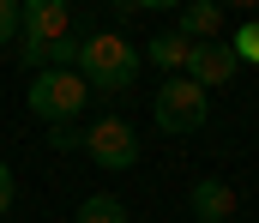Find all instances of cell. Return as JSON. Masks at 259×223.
Returning a JSON list of instances; mask_svg holds the SVG:
<instances>
[{
    "mask_svg": "<svg viewBox=\"0 0 259 223\" xmlns=\"http://www.w3.org/2000/svg\"><path fill=\"white\" fill-rule=\"evenodd\" d=\"M139 67H145V55L133 49L121 30H97V36L78 42V78L91 84V97H121V91H133Z\"/></svg>",
    "mask_w": 259,
    "mask_h": 223,
    "instance_id": "6da1fadb",
    "label": "cell"
},
{
    "mask_svg": "<svg viewBox=\"0 0 259 223\" xmlns=\"http://www.w3.org/2000/svg\"><path fill=\"white\" fill-rule=\"evenodd\" d=\"M24 103H30L36 121H49V127H72V121L84 115V103H91V84L78 78V67H66V73H36V78H30V91H24Z\"/></svg>",
    "mask_w": 259,
    "mask_h": 223,
    "instance_id": "7a4b0ae2",
    "label": "cell"
},
{
    "mask_svg": "<svg viewBox=\"0 0 259 223\" xmlns=\"http://www.w3.org/2000/svg\"><path fill=\"white\" fill-rule=\"evenodd\" d=\"M151 121L163 133H199L211 121V91H199L193 78H163V91L151 97Z\"/></svg>",
    "mask_w": 259,
    "mask_h": 223,
    "instance_id": "3957f363",
    "label": "cell"
},
{
    "mask_svg": "<svg viewBox=\"0 0 259 223\" xmlns=\"http://www.w3.org/2000/svg\"><path fill=\"white\" fill-rule=\"evenodd\" d=\"M84 157L97 163V169H133L139 163V133H133L121 115H109V121H97L91 133H84Z\"/></svg>",
    "mask_w": 259,
    "mask_h": 223,
    "instance_id": "277c9868",
    "label": "cell"
},
{
    "mask_svg": "<svg viewBox=\"0 0 259 223\" xmlns=\"http://www.w3.org/2000/svg\"><path fill=\"white\" fill-rule=\"evenodd\" d=\"M72 36V12L61 0H24L18 6V49H49Z\"/></svg>",
    "mask_w": 259,
    "mask_h": 223,
    "instance_id": "5b68a950",
    "label": "cell"
},
{
    "mask_svg": "<svg viewBox=\"0 0 259 223\" xmlns=\"http://www.w3.org/2000/svg\"><path fill=\"white\" fill-rule=\"evenodd\" d=\"M235 73H241V61H235V49H229V42H193L187 78H193L199 91H217V84H229Z\"/></svg>",
    "mask_w": 259,
    "mask_h": 223,
    "instance_id": "8992f818",
    "label": "cell"
},
{
    "mask_svg": "<svg viewBox=\"0 0 259 223\" xmlns=\"http://www.w3.org/2000/svg\"><path fill=\"white\" fill-rule=\"evenodd\" d=\"M157 73H169V78H187V61H193V42L181 36V30H157L145 49H139Z\"/></svg>",
    "mask_w": 259,
    "mask_h": 223,
    "instance_id": "52a82bcc",
    "label": "cell"
},
{
    "mask_svg": "<svg viewBox=\"0 0 259 223\" xmlns=\"http://www.w3.org/2000/svg\"><path fill=\"white\" fill-rule=\"evenodd\" d=\"M175 30H181L187 42H223V6H217V0H193V6H181Z\"/></svg>",
    "mask_w": 259,
    "mask_h": 223,
    "instance_id": "ba28073f",
    "label": "cell"
},
{
    "mask_svg": "<svg viewBox=\"0 0 259 223\" xmlns=\"http://www.w3.org/2000/svg\"><path fill=\"white\" fill-rule=\"evenodd\" d=\"M187 205H193V223H229V217H235V187L199 181L193 193H187Z\"/></svg>",
    "mask_w": 259,
    "mask_h": 223,
    "instance_id": "9c48e42d",
    "label": "cell"
},
{
    "mask_svg": "<svg viewBox=\"0 0 259 223\" xmlns=\"http://www.w3.org/2000/svg\"><path fill=\"white\" fill-rule=\"evenodd\" d=\"M72 223H127V205L115 199V193H91L84 205H78V217Z\"/></svg>",
    "mask_w": 259,
    "mask_h": 223,
    "instance_id": "30bf717a",
    "label": "cell"
},
{
    "mask_svg": "<svg viewBox=\"0 0 259 223\" xmlns=\"http://www.w3.org/2000/svg\"><path fill=\"white\" fill-rule=\"evenodd\" d=\"M229 49H235L241 67H259V24H241V30L229 36Z\"/></svg>",
    "mask_w": 259,
    "mask_h": 223,
    "instance_id": "8fae6325",
    "label": "cell"
},
{
    "mask_svg": "<svg viewBox=\"0 0 259 223\" xmlns=\"http://www.w3.org/2000/svg\"><path fill=\"white\" fill-rule=\"evenodd\" d=\"M18 42V0H0V49Z\"/></svg>",
    "mask_w": 259,
    "mask_h": 223,
    "instance_id": "7c38bea8",
    "label": "cell"
},
{
    "mask_svg": "<svg viewBox=\"0 0 259 223\" xmlns=\"http://www.w3.org/2000/svg\"><path fill=\"white\" fill-rule=\"evenodd\" d=\"M49 145L55 151H84V133L78 127H49Z\"/></svg>",
    "mask_w": 259,
    "mask_h": 223,
    "instance_id": "4fadbf2b",
    "label": "cell"
},
{
    "mask_svg": "<svg viewBox=\"0 0 259 223\" xmlns=\"http://www.w3.org/2000/svg\"><path fill=\"white\" fill-rule=\"evenodd\" d=\"M12 199H18V181H12V169H6V163H0V217H6V211H12Z\"/></svg>",
    "mask_w": 259,
    "mask_h": 223,
    "instance_id": "5bb4252c",
    "label": "cell"
}]
</instances>
